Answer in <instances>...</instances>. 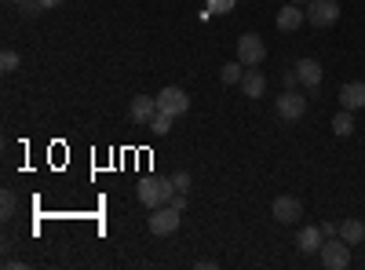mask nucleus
<instances>
[{
  "label": "nucleus",
  "instance_id": "obj_1",
  "mask_svg": "<svg viewBox=\"0 0 365 270\" xmlns=\"http://www.w3.org/2000/svg\"><path fill=\"white\" fill-rule=\"evenodd\" d=\"M179 190L172 187V179H161V175H143L139 179V204L146 208H161V204H172Z\"/></svg>",
  "mask_w": 365,
  "mask_h": 270
},
{
  "label": "nucleus",
  "instance_id": "obj_2",
  "mask_svg": "<svg viewBox=\"0 0 365 270\" xmlns=\"http://www.w3.org/2000/svg\"><path fill=\"white\" fill-rule=\"evenodd\" d=\"M318 259L325 270H344V266H351V245L344 237H325V245L318 249Z\"/></svg>",
  "mask_w": 365,
  "mask_h": 270
},
{
  "label": "nucleus",
  "instance_id": "obj_3",
  "mask_svg": "<svg viewBox=\"0 0 365 270\" xmlns=\"http://www.w3.org/2000/svg\"><path fill=\"white\" fill-rule=\"evenodd\" d=\"M274 110H278V117L282 121H303V113H307V95L303 92H296V88H282V95H278V103H274Z\"/></svg>",
  "mask_w": 365,
  "mask_h": 270
},
{
  "label": "nucleus",
  "instance_id": "obj_4",
  "mask_svg": "<svg viewBox=\"0 0 365 270\" xmlns=\"http://www.w3.org/2000/svg\"><path fill=\"white\" fill-rule=\"evenodd\" d=\"M179 208H172V204H161V208H150V216H146V227H150V234H158V237H172L175 230H179Z\"/></svg>",
  "mask_w": 365,
  "mask_h": 270
},
{
  "label": "nucleus",
  "instance_id": "obj_5",
  "mask_svg": "<svg viewBox=\"0 0 365 270\" xmlns=\"http://www.w3.org/2000/svg\"><path fill=\"white\" fill-rule=\"evenodd\" d=\"M263 58H267V44H263V37H259V33H245V37H237V63H241V66L256 70V66H263Z\"/></svg>",
  "mask_w": 365,
  "mask_h": 270
},
{
  "label": "nucleus",
  "instance_id": "obj_6",
  "mask_svg": "<svg viewBox=\"0 0 365 270\" xmlns=\"http://www.w3.org/2000/svg\"><path fill=\"white\" fill-rule=\"evenodd\" d=\"M303 11H307V22L314 29H329V26L340 22V4H336V0H311Z\"/></svg>",
  "mask_w": 365,
  "mask_h": 270
},
{
  "label": "nucleus",
  "instance_id": "obj_7",
  "mask_svg": "<svg viewBox=\"0 0 365 270\" xmlns=\"http://www.w3.org/2000/svg\"><path fill=\"white\" fill-rule=\"evenodd\" d=\"M270 216L278 219V223H285V227H292V223H299V216H303V201H299V197H292V194L274 197Z\"/></svg>",
  "mask_w": 365,
  "mask_h": 270
},
{
  "label": "nucleus",
  "instance_id": "obj_8",
  "mask_svg": "<svg viewBox=\"0 0 365 270\" xmlns=\"http://www.w3.org/2000/svg\"><path fill=\"white\" fill-rule=\"evenodd\" d=\"M158 106H161L165 113H172V117H182V113L190 110V95L182 92V88L168 84V88H161V92H158Z\"/></svg>",
  "mask_w": 365,
  "mask_h": 270
},
{
  "label": "nucleus",
  "instance_id": "obj_9",
  "mask_svg": "<svg viewBox=\"0 0 365 270\" xmlns=\"http://www.w3.org/2000/svg\"><path fill=\"white\" fill-rule=\"evenodd\" d=\"M158 95H135L132 99V106H128V113H132V121L135 125H150V121H154V117H158Z\"/></svg>",
  "mask_w": 365,
  "mask_h": 270
},
{
  "label": "nucleus",
  "instance_id": "obj_10",
  "mask_svg": "<svg viewBox=\"0 0 365 270\" xmlns=\"http://www.w3.org/2000/svg\"><path fill=\"white\" fill-rule=\"evenodd\" d=\"M274 22H278L282 33H296V29H299L303 22H307V11H303L299 4H285V8L278 11V19H274Z\"/></svg>",
  "mask_w": 365,
  "mask_h": 270
},
{
  "label": "nucleus",
  "instance_id": "obj_11",
  "mask_svg": "<svg viewBox=\"0 0 365 270\" xmlns=\"http://www.w3.org/2000/svg\"><path fill=\"white\" fill-rule=\"evenodd\" d=\"M292 70H296V77H299L303 88H318L322 84V63H318V58H299Z\"/></svg>",
  "mask_w": 365,
  "mask_h": 270
},
{
  "label": "nucleus",
  "instance_id": "obj_12",
  "mask_svg": "<svg viewBox=\"0 0 365 270\" xmlns=\"http://www.w3.org/2000/svg\"><path fill=\"white\" fill-rule=\"evenodd\" d=\"M296 245H299V252L314 256V252L325 245V234H322V227H299V234H296Z\"/></svg>",
  "mask_w": 365,
  "mask_h": 270
},
{
  "label": "nucleus",
  "instance_id": "obj_13",
  "mask_svg": "<svg viewBox=\"0 0 365 270\" xmlns=\"http://www.w3.org/2000/svg\"><path fill=\"white\" fill-rule=\"evenodd\" d=\"M263 92H267V77L259 73V66L245 70V77H241V95L245 99H263Z\"/></svg>",
  "mask_w": 365,
  "mask_h": 270
},
{
  "label": "nucleus",
  "instance_id": "obj_14",
  "mask_svg": "<svg viewBox=\"0 0 365 270\" xmlns=\"http://www.w3.org/2000/svg\"><path fill=\"white\" fill-rule=\"evenodd\" d=\"M340 103H344V110H361L365 106V81H351V84H344L340 88Z\"/></svg>",
  "mask_w": 365,
  "mask_h": 270
},
{
  "label": "nucleus",
  "instance_id": "obj_15",
  "mask_svg": "<svg viewBox=\"0 0 365 270\" xmlns=\"http://www.w3.org/2000/svg\"><path fill=\"white\" fill-rule=\"evenodd\" d=\"M340 237H344L347 245H361L365 242V223L354 219V216L351 219H340Z\"/></svg>",
  "mask_w": 365,
  "mask_h": 270
},
{
  "label": "nucleus",
  "instance_id": "obj_16",
  "mask_svg": "<svg viewBox=\"0 0 365 270\" xmlns=\"http://www.w3.org/2000/svg\"><path fill=\"white\" fill-rule=\"evenodd\" d=\"M332 132H336L340 139L354 135V110H340L336 117H332Z\"/></svg>",
  "mask_w": 365,
  "mask_h": 270
},
{
  "label": "nucleus",
  "instance_id": "obj_17",
  "mask_svg": "<svg viewBox=\"0 0 365 270\" xmlns=\"http://www.w3.org/2000/svg\"><path fill=\"white\" fill-rule=\"evenodd\" d=\"M172 121H175V117H172V113H165V110H158V117H154V121H150L146 128H150V132H154V135H168V132H172Z\"/></svg>",
  "mask_w": 365,
  "mask_h": 270
},
{
  "label": "nucleus",
  "instance_id": "obj_18",
  "mask_svg": "<svg viewBox=\"0 0 365 270\" xmlns=\"http://www.w3.org/2000/svg\"><path fill=\"white\" fill-rule=\"evenodd\" d=\"M245 70H249V66H241V63H227V66L220 70V81H223V84H241Z\"/></svg>",
  "mask_w": 365,
  "mask_h": 270
},
{
  "label": "nucleus",
  "instance_id": "obj_19",
  "mask_svg": "<svg viewBox=\"0 0 365 270\" xmlns=\"http://www.w3.org/2000/svg\"><path fill=\"white\" fill-rule=\"evenodd\" d=\"M234 4L237 0H205V19L208 15H227V11H234Z\"/></svg>",
  "mask_w": 365,
  "mask_h": 270
},
{
  "label": "nucleus",
  "instance_id": "obj_20",
  "mask_svg": "<svg viewBox=\"0 0 365 270\" xmlns=\"http://www.w3.org/2000/svg\"><path fill=\"white\" fill-rule=\"evenodd\" d=\"M15 208H19L15 190H4V194H0V212H4V219H11V216H15Z\"/></svg>",
  "mask_w": 365,
  "mask_h": 270
},
{
  "label": "nucleus",
  "instance_id": "obj_21",
  "mask_svg": "<svg viewBox=\"0 0 365 270\" xmlns=\"http://www.w3.org/2000/svg\"><path fill=\"white\" fill-rule=\"evenodd\" d=\"M19 63H22V58H19V51L4 48V55H0V70H4V73H15V70H19Z\"/></svg>",
  "mask_w": 365,
  "mask_h": 270
},
{
  "label": "nucleus",
  "instance_id": "obj_22",
  "mask_svg": "<svg viewBox=\"0 0 365 270\" xmlns=\"http://www.w3.org/2000/svg\"><path fill=\"white\" fill-rule=\"evenodd\" d=\"M172 187H175L179 194H190V172H175V175H172Z\"/></svg>",
  "mask_w": 365,
  "mask_h": 270
},
{
  "label": "nucleus",
  "instance_id": "obj_23",
  "mask_svg": "<svg viewBox=\"0 0 365 270\" xmlns=\"http://www.w3.org/2000/svg\"><path fill=\"white\" fill-rule=\"evenodd\" d=\"M19 8H22V15H26V19H37V15L44 11L41 0H26V4H19Z\"/></svg>",
  "mask_w": 365,
  "mask_h": 270
},
{
  "label": "nucleus",
  "instance_id": "obj_24",
  "mask_svg": "<svg viewBox=\"0 0 365 270\" xmlns=\"http://www.w3.org/2000/svg\"><path fill=\"white\" fill-rule=\"evenodd\" d=\"M296 84H299L296 70H285V73H282V88H296Z\"/></svg>",
  "mask_w": 365,
  "mask_h": 270
},
{
  "label": "nucleus",
  "instance_id": "obj_25",
  "mask_svg": "<svg viewBox=\"0 0 365 270\" xmlns=\"http://www.w3.org/2000/svg\"><path fill=\"white\" fill-rule=\"evenodd\" d=\"M187 204H190L187 194H175V197H172V208H179V212H187Z\"/></svg>",
  "mask_w": 365,
  "mask_h": 270
},
{
  "label": "nucleus",
  "instance_id": "obj_26",
  "mask_svg": "<svg viewBox=\"0 0 365 270\" xmlns=\"http://www.w3.org/2000/svg\"><path fill=\"white\" fill-rule=\"evenodd\" d=\"M44 4V11H51V8H58V4H66V0H41Z\"/></svg>",
  "mask_w": 365,
  "mask_h": 270
},
{
  "label": "nucleus",
  "instance_id": "obj_27",
  "mask_svg": "<svg viewBox=\"0 0 365 270\" xmlns=\"http://www.w3.org/2000/svg\"><path fill=\"white\" fill-rule=\"evenodd\" d=\"M289 4H299V8H307V4H311V0H289Z\"/></svg>",
  "mask_w": 365,
  "mask_h": 270
},
{
  "label": "nucleus",
  "instance_id": "obj_28",
  "mask_svg": "<svg viewBox=\"0 0 365 270\" xmlns=\"http://www.w3.org/2000/svg\"><path fill=\"white\" fill-rule=\"evenodd\" d=\"M8 4H26V0H8Z\"/></svg>",
  "mask_w": 365,
  "mask_h": 270
}]
</instances>
